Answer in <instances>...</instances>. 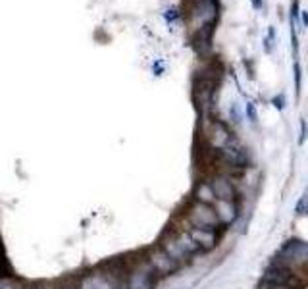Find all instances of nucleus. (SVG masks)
Returning <instances> with one entry per match:
<instances>
[{
	"instance_id": "nucleus-1",
	"label": "nucleus",
	"mask_w": 308,
	"mask_h": 289,
	"mask_svg": "<svg viewBox=\"0 0 308 289\" xmlns=\"http://www.w3.org/2000/svg\"><path fill=\"white\" fill-rule=\"evenodd\" d=\"M158 276L149 264V260L142 257L137 258L133 264L124 272V281L127 289H154L158 283Z\"/></svg>"
},
{
	"instance_id": "nucleus-2",
	"label": "nucleus",
	"mask_w": 308,
	"mask_h": 289,
	"mask_svg": "<svg viewBox=\"0 0 308 289\" xmlns=\"http://www.w3.org/2000/svg\"><path fill=\"white\" fill-rule=\"evenodd\" d=\"M187 222L189 228H202V230H216L220 224L218 214L214 210L212 204H204V202H193L187 209Z\"/></svg>"
},
{
	"instance_id": "nucleus-3",
	"label": "nucleus",
	"mask_w": 308,
	"mask_h": 289,
	"mask_svg": "<svg viewBox=\"0 0 308 289\" xmlns=\"http://www.w3.org/2000/svg\"><path fill=\"white\" fill-rule=\"evenodd\" d=\"M145 258L149 260V264L152 266V270L156 272L158 278H168V276H172V274H175L179 268H181V264L175 262L174 258L170 257L160 245H156V247H152V249L147 251Z\"/></svg>"
},
{
	"instance_id": "nucleus-4",
	"label": "nucleus",
	"mask_w": 308,
	"mask_h": 289,
	"mask_svg": "<svg viewBox=\"0 0 308 289\" xmlns=\"http://www.w3.org/2000/svg\"><path fill=\"white\" fill-rule=\"evenodd\" d=\"M210 187H212L214 195H216V201H235V185L233 181L229 179L228 176H223V174H218V176H214L210 181Z\"/></svg>"
},
{
	"instance_id": "nucleus-5",
	"label": "nucleus",
	"mask_w": 308,
	"mask_h": 289,
	"mask_svg": "<svg viewBox=\"0 0 308 289\" xmlns=\"http://www.w3.org/2000/svg\"><path fill=\"white\" fill-rule=\"evenodd\" d=\"M162 249L166 251L170 257L174 258L175 262H179V264H183L185 260H187V255L183 253V249L179 247V243H177V237H175V230H168L164 235H162V239H160L158 243Z\"/></svg>"
},
{
	"instance_id": "nucleus-6",
	"label": "nucleus",
	"mask_w": 308,
	"mask_h": 289,
	"mask_svg": "<svg viewBox=\"0 0 308 289\" xmlns=\"http://www.w3.org/2000/svg\"><path fill=\"white\" fill-rule=\"evenodd\" d=\"M189 235L193 237V241L198 245L200 251H210L216 247V241H218V235L214 230H202V228H187Z\"/></svg>"
},
{
	"instance_id": "nucleus-7",
	"label": "nucleus",
	"mask_w": 308,
	"mask_h": 289,
	"mask_svg": "<svg viewBox=\"0 0 308 289\" xmlns=\"http://www.w3.org/2000/svg\"><path fill=\"white\" fill-rule=\"evenodd\" d=\"M216 214H218V220H220L221 225H229L235 218H237V209H235V202L231 201H216L212 204Z\"/></svg>"
},
{
	"instance_id": "nucleus-8",
	"label": "nucleus",
	"mask_w": 308,
	"mask_h": 289,
	"mask_svg": "<svg viewBox=\"0 0 308 289\" xmlns=\"http://www.w3.org/2000/svg\"><path fill=\"white\" fill-rule=\"evenodd\" d=\"M195 201L204 202V204H214L216 202V195H214L212 187L208 181H200L195 189Z\"/></svg>"
},
{
	"instance_id": "nucleus-9",
	"label": "nucleus",
	"mask_w": 308,
	"mask_h": 289,
	"mask_svg": "<svg viewBox=\"0 0 308 289\" xmlns=\"http://www.w3.org/2000/svg\"><path fill=\"white\" fill-rule=\"evenodd\" d=\"M164 17H166L168 22H174L175 17H179V14H177V10L175 8H170L168 12H164Z\"/></svg>"
},
{
	"instance_id": "nucleus-10",
	"label": "nucleus",
	"mask_w": 308,
	"mask_h": 289,
	"mask_svg": "<svg viewBox=\"0 0 308 289\" xmlns=\"http://www.w3.org/2000/svg\"><path fill=\"white\" fill-rule=\"evenodd\" d=\"M274 106L276 108H283V95L279 96V98H274Z\"/></svg>"
},
{
	"instance_id": "nucleus-11",
	"label": "nucleus",
	"mask_w": 308,
	"mask_h": 289,
	"mask_svg": "<svg viewBox=\"0 0 308 289\" xmlns=\"http://www.w3.org/2000/svg\"><path fill=\"white\" fill-rule=\"evenodd\" d=\"M291 14H293V16H299V2H297V0L293 2V6H291Z\"/></svg>"
},
{
	"instance_id": "nucleus-12",
	"label": "nucleus",
	"mask_w": 308,
	"mask_h": 289,
	"mask_svg": "<svg viewBox=\"0 0 308 289\" xmlns=\"http://www.w3.org/2000/svg\"><path fill=\"white\" fill-rule=\"evenodd\" d=\"M154 73H156V75H162V62H156V64H154Z\"/></svg>"
},
{
	"instance_id": "nucleus-13",
	"label": "nucleus",
	"mask_w": 308,
	"mask_h": 289,
	"mask_svg": "<svg viewBox=\"0 0 308 289\" xmlns=\"http://www.w3.org/2000/svg\"><path fill=\"white\" fill-rule=\"evenodd\" d=\"M247 110H249V116H251V120H256V114H254V108H253V106H251V105H249V106H247Z\"/></svg>"
},
{
	"instance_id": "nucleus-14",
	"label": "nucleus",
	"mask_w": 308,
	"mask_h": 289,
	"mask_svg": "<svg viewBox=\"0 0 308 289\" xmlns=\"http://www.w3.org/2000/svg\"><path fill=\"white\" fill-rule=\"evenodd\" d=\"M253 6L254 8H262V0H253Z\"/></svg>"
},
{
	"instance_id": "nucleus-15",
	"label": "nucleus",
	"mask_w": 308,
	"mask_h": 289,
	"mask_svg": "<svg viewBox=\"0 0 308 289\" xmlns=\"http://www.w3.org/2000/svg\"><path fill=\"white\" fill-rule=\"evenodd\" d=\"M302 22H304V25H308V12L302 14Z\"/></svg>"
},
{
	"instance_id": "nucleus-16",
	"label": "nucleus",
	"mask_w": 308,
	"mask_h": 289,
	"mask_svg": "<svg viewBox=\"0 0 308 289\" xmlns=\"http://www.w3.org/2000/svg\"><path fill=\"white\" fill-rule=\"evenodd\" d=\"M2 289H24V287H16V285H4Z\"/></svg>"
},
{
	"instance_id": "nucleus-17",
	"label": "nucleus",
	"mask_w": 308,
	"mask_h": 289,
	"mask_svg": "<svg viewBox=\"0 0 308 289\" xmlns=\"http://www.w3.org/2000/svg\"><path fill=\"white\" fill-rule=\"evenodd\" d=\"M58 289H75V287H58Z\"/></svg>"
}]
</instances>
